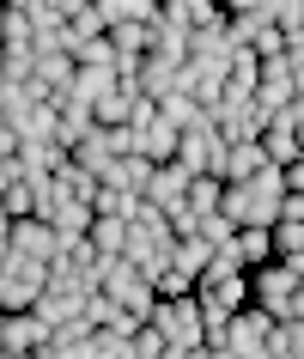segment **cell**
<instances>
[{
	"mask_svg": "<svg viewBox=\"0 0 304 359\" xmlns=\"http://www.w3.org/2000/svg\"><path fill=\"white\" fill-rule=\"evenodd\" d=\"M249 304H256L268 323H292L298 317V280H292L280 262L256 268V274H249Z\"/></svg>",
	"mask_w": 304,
	"mask_h": 359,
	"instance_id": "obj_1",
	"label": "cell"
},
{
	"mask_svg": "<svg viewBox=\"0 0 304 359\" xmlns=\"http://www.w3.org/2000/svg\"><path fill=\"white\" fill-rule=\"evenodd\" d=\"M152 329L165 335V347H189V353L207 347V323H201V304H195V299H158Z\"/></svg>",
	"mask_w": 304,
	"mask_h": 359,
	"instance_id": "obj_2",
	"label": "cell"
},
{
	"mask_svg": "<svg viewBox=\"0 0 304 359\" xmlns=\"http://www.w3.org/2000/svg\"><path fill=\"white\" fill-rule=\"evenodd\" d=\"M97 292H104V299H116L134 323H152V311H158V292H152V280H146L134 262H116V268H110V280L97 286Z\"/></svg>",
	"mask_w": 304,
	"mask_h": 359,
	"instance_id": "obj_3",
	"label": "cell"
},
{
	"mask_svg": "<svg viewBox=\"0 0 304 359\" xmlns=\"http://www.w3.org/2000/svg\"><path fill=\"white\" fill-rule=\"evenodd\" d=\"M268 341H274V323H268L256 304H244V311L226 323V347L237 359H274V353H268Z\"/></svg>",
	"mask_w": 304,
	"mask_h": 359,
	"instance_id": "obj_4",
	"label": "cell"
},
{
	"mask_svg": "<svg viewBox=\"0 0 304 359\" xmlns=\"http://www.w3.org/2000/svg\"><path fill=\"white\" fill-rule=\"evenodd\" d=\"M274 31V0H231L226 6V37L237 49H256V37Z\"/></svg>",
	"mask_w": 304,
	"mask_h": 359,
	"instance_id": "obj_5",
	"label": "cell"
},
{
	"mask_svg": "<svg viewBox=\"0 0 304 359\" xmlns=\"http://www.w3.org/2000/svg\"><path fill=\"white\" fill-rule=\"evenodd\" d=\"M219 152H226V140H219V128H213L207 116H201V128H189L183 140H177V165L189 170V177H213Z\"/></svg>",
	"mask_w": 304,
	"mask_h": 359,
	"instance_id": "obj_6",
	"label": "cell"
},
{
	"mask_svg": "<svg viewBox=\"0 0 304 359\" xmlns=\"http://www.w3.org/2000/svg\"><path fill=\"white\" fill-rule=\"evenodd\" d=\"M13 256H25V262L49 268V262L61 256V238H55V226H49V219H19V226H13Z\"/></svg>",
	"mask_w": 304,
	"mask_h": 359,
	"instance_id": "obj_7",
	"label": "cell"
},
{
	"mask_svg": "<svg viewBox=\"0 0 304 359\" xmlns=\"http://www.w3.org/2000/svg\"><path fill=\"white\" fill-rule=\"evenodd\" d=\"M189 183H195V177H189L183 165H158V170H152V183H146V208H158L165 219H171V213L183 208V195H189Z\"/></svg>",
	"mask_w": 304,
	"mask_h": 359,
	"instance_id": "obj_8",
	"label": "cell"
},
{
	"mask_svg": "<svg viewBox=\"0 0 304 359\" xmlns=\"http://www.w3.org/2000/svg\"><path fill=\"white\" fill-rule=\"evenodd\" d=\"M177 92L195 97L201 110H213V104L226 97V67H201V61H183V74H177Z\"/></svg>",
	"mask_w": 304,
	"mask_h": 359,
	"instance_id": "obj_9",
	"label": "cell"
},
{
	"mask_svg": "<svg viewBox=\"0 0 304 359\" xmlns=\"http://www.w3.org/2000/svg\"><path fill=\"white\" fill-rule=\"evenodd\" d=\"M262 165H268L262 140H244V147H226V152H219V165H213V177H219V183H249V177H256Z\"/></svg>",
	"mask_w": 304,
	"mask_h": 359,
	"instance_id": "obj_10",
	"label": "cell"
},
{
	"mask_svg": "<svg viewBox=\"0 0 304 359\" xmlns=\"http://www.w3.org/2000/svg\"><path fill=\"white\" fill-rule=\"evenodd\" d=\"M79 311H85V292H49V286H43V299L31 304V317H37L49 335L67 329V323H79Z\"/></svg>",
	"mask_w": 304,
	"mask_h": 359,
	"instance_id": "obj_11",
	"label": "cell"
},
{
	"mask_svg": "<svg viewBox=\"0 0 304 359\" xmlns=\"http://www.w3.org/2000/svg\"><path fill=\"white\" fill-rule=\"evenodd\" d=\"M110 37V25H104V13H97V0H67V55H74L79 43H97Z\"/></svg>",
	"mask_w": 304,
	"mask_h": 359,
	"instance_id": "obj_12",
	"label": "cell"
},
{
	"mask_svg": "<svg viewBox=\"0 0 304 359\" xmlns=\"http://www.w3.org/2000/svg\"><path fill=\"white\" fill-rule=\"evenodd\" d=\"M231 256H237V268H244V274L268 268V262H274V231H262V226H244L237 238H231Z\"/></svg>",
	"mask_w": 304,
	"mask_h": 359,
	"instance_id": "obj_13",
	"label": "cell"
},
{
	"mask_svg": "<svg viewBox=\"0 0 304 359\" xmlns=\"http://www.w3.org/2000/svg\"><path fill=\"white\" fill-rule=\"evenodd\" d=\"M55 189H61V183H55ZM92 219H97V213L85 208V201H74V195H61V201H55V213H49V226H55V238H61V244L85 238V231H92Z\"/></svg>",
	"mask_w": 304,
	"mask_h": 359,
	"instance_id": "obj_14",
	"label": "cell"
},
{
	"mask_svg": "<svg viewBox=\"0 0 304 359\" xmlns=\"http://www.w3.org/2000/svg\"><path fill=\"white\" fill-rule=\"evenodd\" d=\"M43 347H49V329H43L31 311H19V317H6V353H25V359H37Z\"/></svg>",
	"mask_w": 304,
	"mask_h": 359,
	"instance_id": "obj_15",
	"label": "cell"
},
{
	"mask_svg": "<svg viewBox=\"0 0 304 359\" xmlns=\"http://www.w3.org/2000/svg\"><path fill=\"white\" fill-rule=\"evenodd\" d=\"M74 74H79V61L67 55V49H43V55H37V79H31V86H43V92L55 97V92L74 86Z\"/></svg>",
	"mask_w": 304,
	"mask_h": 359,
	"instance_id": "obj_16",
	"label": "cell"
},
{
	"mask_svg": "<svg viewBox=\"0 0 304 359\" xmlns=\"http://www.w3.org/2000/svg\"><path fill=\"white\" fill-rule=\"evenodd\" d=\"M177 140H183L177 128L152 122V128H140V134H134V152H140L146 165H177Z\"/></svg>",
	"mask_w": 304,
	"mask_h": 359,
	"instance_id": "obj_17",
	"label": "cell"
},
{
	"mask_svg": "<svg viewBox=\"0 0 304 359\" xmlns=\"http://www.w3.org/2000/svg\"><path fill=\"white\" fill-rule=\"evenodd\" d=\"M152 170H158V165H146L140 152H134V158H116V165L104 170V189H122V195H146Z\"/></svg>",
	"mask_w": 304,
	"mask_h": 359,
	"instance_id": "obj_18",
	"label": "cell"
},
{
	"mask_svg": "<svg viewBox=\"0 0 304 359\" xmlns=\"http://www.w3.org/2000/svg\"><path fill=\"white\" fill-rule=\"evenodd\" d=\"M67 92H74L79 104H92V110H97V104H104L110 92H122V79H116V67H79Z\"/></svg>",
	"mask_w": 304,
	"mask_h": 359,
	"instance_id": "obj_19",
	"label": "cell"
},
{
	"mask_svg": "<svg viewBox=\"0 0 304 359\" xmlns=\"http://www.w3.org/2000/svg\"><path fill=\"white\" fill-rule=\"evenodd\" d=\"M61 165H67V152H61L55 140H25L19 147V170L25 177H55Z\"/></svg>",
	"mask_w": 304,
	"mask_h": 359,
	"instance_id": "obj_20",
	"label": "cell"
},
{
	"mask_svg": "<svg viewBox=\"0 0 304 359\" xmlns=\"http://www.w3.org/2000/svg\"><path fill=\"white\" fill-rule=\"evenodd\" d=\"M25 19H31V43L61 37L67 31V0H25Z\"/></svg>",
	"mask_w": 304,
	"mask_h": 359,
	"instance_id": "obj_21",
	"label": "cell"
},
{
	"mask_svg": "<svg viewBox=\"0 0 304 359\" xmlns=\"http://www.w3.org/2000/svg\"><path fill=\"white\" fill-rule=\"evenodd\" d=\"M0 79L6 86H31L37 79V49L31 43H0Z\"/></svg>",
	"mask_w": 304,
	"mask_h": 359,
	"instance_id": "obj_22",
	"label": "cell"
},
{
	"mask_svg": "<svg viewBox=\"0 0 304 359\" xmlns=\"http://www.w3.org/2000/svg\"><path fill=\"white\" fill-rule=\"evenodd\" d=\"M262 152H268V165H274V170H286V165H298V158H304L298 134L280 128V122H268V128H262Z\"/></svg>",
	"mask_w": 304,
	"mask_h": 359,
	"instance_id": "obj_23",
	"label": "cell"
},
{
	"mask_svg": "<svg viewBox=\"0 0 304 359\" xmlns=\"http://www.w3.org/2000/svg\"><path fill=\"white\" fill-rule=\"evenodd\" d=\"M213 256H219V250H213V244H201V238H177V250H171V268H177V274H189V280H201Z\"/></svg>",
	"mask_w": 304,
	"mask_h": 359,
	"instance_id": "obj_24",
	"label": "cell"
},
{
	"mask_svg": "<svg viewBox=\"0 0 304 359\" xmlns=\"http://www.w3.org/2000/svg\"><path fill=\"white\" fill-rule=\"evenodd\" d=\"M219 201H226V183H219V177H195V183H189V195H183V208H189L195 219L219 213Z\"/></svg>",
	"mask_w": 304,
	"mask_h": 359,
	"instance_id": "obj_25",
	"label": "cell"
},
{
	"mask_svg": "<svg viewBox=\"0 0 304 359\" xmlns=\"http://www.w3.org/2000/svg\"><path fill=\"white\" fill-rule=\"evenodd\" d=\"M158 122H165V128H177V134H189V128H201V104H195V97H183V92H171L165 104H158Z\"/></svg>",
	"mask_w": 304,
	"mask_h": 359,
	"instance_id": "obj_26",
	"label": "cell"
},
{
	"mask_svg": "<svg viewBox=\"0 0 304 359\" xmlns=\"http://www.w3.org/2000/svg\"><path fill=\"white\" fill-rule=\"evenodd\" d=\"M55 183H61V195H74V201H85V208L97 201V177H92V170H79L74 158H67V165L55 170Z\"/></svg>",
	"mask_w": 304,
	"mask_h": 359,
	"instance_id": "obj_27",
	"label": "cell"
},
{
	"mask_svg": "<svg viewBox=\"0 0 304 359\" xmlns=\"http://www.w3.org/2000/svg\"><path fill=\"white\" fill-rule=\"evenodd\" d=\"M85 238H92L97 256H122V250H128V226H122V219H92Z\"/></svg>",
	"mask_w": 304,
	"mask_h": 359,
	"instance_id": "obj_28",
	"label": "cell"
},
{
	"mask_svg": "<svg viewBox=\"0 0 304 359\" xmlns=\"http://www.w3.org/2000/svg\"><path fill=\"white\" fill-rule=\"evenodd\" d=\"M116 317H122V304L116 299H104V292H85V311H79V323H85V329H116Z\"/></svg>",
	"mask_w": 304,
	"mask_h": 359,
	"instance_id": "obj_29",
	"label": "cell"
},
{
	"mask_svg": "<svg viewBox=\"0 0 304 359\" xmlns=\"http://www.w3.org/2000/svg\"><path fill=\"white\" fill-rule=\"evenodd\" d=\"M128 104H134V86H122V92H110L104 104H97V128H128Z\"/></svg>",
	"mask_w": 304,
	"mask_h": 359,
	"instance_id": "obj_30",
	"label": "cell"
},
{
	"mask_svg": "<svg viewBox=\"0 0 304 359\" xmlns=\"http://www.w3.org/2000/svg\"><path fill=\"white\" fill-rule=\"evenodd\" d=\"M195 238H201V244H213V250H231V238H237V226H231L226 213H207V219H201V231H195Z\"/></svg>",
	"mask_w": 304,
	"mask_h": 359,
	"instance_id": "obj_31",
	"label": "cell"
},
{
	"mask_svg": "<svg viewBox=\"0 0 304 359\" xmlns=\"http://www.w3.org/2000/svg\"><path fill=\"white\" fill-rule=\"evenodd\" d=\"M0 43H31V19H25V0H6V25H0Z\"/></svg>",
	"mask_w": 304,
	"mask_h": 359,
	"instance_id": "obj_32",
	"label": "cell"
},
{
	"mask_svg": "<svg viewBox=\"0 0 304 359\" xmlns=\"http://www.w3.org/2000/svg\"><path fill=\"white\" fill-rule=\"evenodd\" d=\"M152 292H158V299H195V280H189V274H177V268H165V274L152 280Z\"/></svg>",
	"mask_w": 304,
	"mask_h": 359,
	"instance_id": "obj_33",
	"label": "cell"
},
{
	"mask_svg": "<svg viewBox=\"0 0 304 359\" xmlns=\"http://www.w3.org/2000/svg\"><path fill=\"white\" fill-rule=\"evenodd\" d=\"M298 250H304V226H286V219H280V226H274V262L298 256Z\"/></svg>",
	"mask_w": 304,
	"mask_h": 359,
	"instance_id": "obj_34",
	"label": "cell"
},
{
	"mask_svg": "<svg viewBox=\"0 0 304 359\" xmlns=\"http://www.w3.org/2000/svg\"><path fill=\"white\" fill-rule=\"evenodd\" d=\"M128 353H134V359H165V335H158V329L146 323V329L128 341Z\"/></svg>",
	"mask_w": 304,
	"mask_h": 359,
	"instance_id": "obj_35",
	"label": "cell"
},
{
	"mask_svg": "<svg viewBox=\"0 0 304 359\" xmlns=\"http://www.w3.org/2000/svg\"><path fill=\"white\" fill-rule=\"evenodd\" d=\"M0 158H19V134H13V122H0Z\"/></svg>",
	"mask_w": 304,
	"mask_h": 359,
	"instance_id": "obj_36",
	"label": "cell"
},
{
	"mask_svg": "<svg viewBox=\"0 0 304 359\" xmlns=\"http://www.w3.org/2000/svg\"><path fill=\"white\" fill-rule=\"evenodd\" d=\"M19 177H25V170H19V158H0V195L13 189V183H19Z\"/></svg>",
	"mask_w": 304,
	"mask_h": 359,
	"instance_id": "obj_37",
	"label": "cell"
},
{
	"mask_svg": "<svg viewBox=\"0 0 304 359\" xmlns=\"http://www.w3.org/2000/svg\"><path fill=\"white\" fill-rule=\"evenodd\" d=\"M286 195H304V158H298V165H286Z\"/></svg>",
	"mask_w": 304,
	"mask_h": 359,
	"instance_id": "obj_38",
	"label": "cell"
},
{
	"mask_svg": "<svg viewBox=\"0 0 304 359\" xmlns=\"http://www.w3.org/2000/svg\"><path fill=\"white\" fill-rule=\"evenodd\" d=\"M6 256H13V219H0V268H6Z\"/></svg>",
	"mask_w": 304,
	"mask_h": 359,
	"instance_id": "obj_39",
	"label": "cell"
},
{
	"mask_svg": "<svg viewBox=\"0 0 304 359\" xmlns=\"http://www.w3.org/2000/svg\"><path fill=\"white\" fill-rule=\"evenodd\" d=\"M201 353H207V359H237L231 347H201Z\"/></svg>",
	"mask_w": 304,
	"mask_h": 359,
	"instance_id": "obj_40",
	"label": "cell"
},
{
	"mask_svg": "<svg viewBox=\"0 0 304 359\" xmlns=\"http://www.w3.org/2000/svg\"><path fill=\"white\" fill-rule=\"evenodd\" d=\"M0 353H6V317H0Z\"/></svg>",
	"mask_w": 304,
	"mask_h": 359,
	"instance_id": "obj_41",
	"label": "cell"
},
{
	"mask_svg": "<svg viewBox=\"0 0 304 359\" xmlns=\"http://www.w3.org/2000/svg\"><path fill=\"white\" fill-rule=\"evenodd\" d=\"M0 25H6V0H0Z\"/></svg>",
	"mask_w": 304,
	"mask_h": 359,
	"instance_id": "obj_42",
	"label": "cell"
},
{
	"mask_svg": "<svg viewBox=\"0 0 304 359\" xmlns=\"http://www.w3.org/2000/svg\"><path fill=\"white\" fill-rule=\"evenodd\" d=\"M0 359H25V353H0Z\"/></svg>",
	"mask_w": 304,
	"mask_h": 359,
	"instance_id": "obj_43",
	"label": "cell"
},
{
	"mask_svg": "<svg viewBox=\"0 0 304 359\" xmlns=\"http://www.w3.org/2000/svg\"><path fill=\"white\" fill-rule=\"evenodd\" d=\"M298 152H304V128H298Z\"/></svg>",
	"mask_w": 304,
	"mask_h": 359,
	"instance_id": "obj_44",
	"label": "cell"
},
{
	"mask_svg": "<svg viewBox=\"0 0 304 359\" xmlns=\"http://www.w3.org/2000/svg\"><path fill=\"white\" fill-rule=\"evenodd\" d=\"M0 219H6V208H0Z\"/></svg>",
	"mask_w": 304,
	"mask_h": 359,
	"instance_id": "obj_45",
	"label": "cell"
},
{
	"mask_svg": "<svg viewBox=\"0 0 304 359\" xmlns=\"http://www.w3.org/2000/svg\"><path fill=\"white\" fill-rule=\"evenodd\" d=\"M195 359H207V353H195Z\"/></svg>",
	"mask_w": 304,
	"mask_h": 359,
	"instance_id": "obj_46",
	"label": "cell"
},
{
	"mask_svg": "<svg viewBox=\"0 0 304 359\" xmlns=\"http://www.w3.org/2000/svg\"><path fill=\"white\" fill-rule=\"evenodd\" d=\"M274 359H286V353H274Z\"/></svg>",
	"mask_w": 304,
	"mask_h": 359,
	"instance_id": "obj_47",
	"label": "cell"
}]
</instances>
